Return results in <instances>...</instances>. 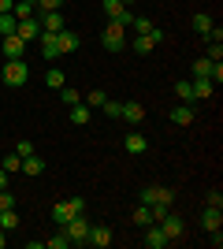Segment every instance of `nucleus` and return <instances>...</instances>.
I'll return each mask as SVG.
<instances>
[{"instance_id":"58836bf2","label":"nucleus","mask_w":223,"mask_h":249,"mask_svg":"<svg viewBox=\"0 0 223 249\" xmlns=\"http://www.w3.org/2000/svg\"><path fill=\"white\" fill-rule=\"evenodd\" d=\"M4 208H15V197H11V190H0V212Z\"/></svg>"},{"instance_id":"39448f33","label":"nucleus","mask_w":223,"mask_h":249,"mask_svg":"<svg viewBox=\"0 0 223 249\" xmlns=\"http://www.w3.org/2000/svg\"><path fill=\"white\" fill-rule=\"evenodd\" d=\"M0 49H4V60H22V56H26V41H22L19 34H4V37H0Z\"/></svg>"},{"instance_id":"412c9836","label":"nucleus","mask_w":223,"mask_h":249,"mask_svg":"<svg viewBox=\"0 0 223 249\" xmlns=\"http://www.w3.org/2000/svg\"><path fill=\"white\" fill-rule=\"evenodd\" d=\"M190 86H193V97H197V101L216 93V82H212V78H190Z\"/></svg>"},{"instance_id":"1a4fd4ad","label":"nucleus","mask_w":223,"mask_h":249,"mask_svg":"<svg viewBox=\"0 0 223 249\" xmlns=\"http://www.w3.org/2000/svg\"><path fill=\"white\" fill-rule=\"evenodd\" d=\"M160 41H164V30H153V34H138V37L130 41V49L138 52V56H149V52L156 49Z\"/></svg>"},{"instance_id":"7c9ffc66","label":"nucleus","mask_w":223,"mask_h":249,"mask_svg":"<svg viewBox=\"0 0 223 249\" xmlns=\"http://www.w3.org/2000/svg\"><path fill=\"white\" fill-rule=\"evenodd\" d=\"M212 63L216 60H208V56H205V60H193V78H208V74H212Z\"/></svg>"},{"instance_id":"7ed1b4c3","label":"nucleus","mask_w":223,"mask_h":249,"mask_svg":"<svg viewBox=\"0 0 223 249\" xmlns=\"http://www.w3.org/2000/svg\"><path fill=\"white\" fill-rule=\"evenodd\" d=\"M78 212H86V201H82V197H67V201H56V205H52V219L60 223V227H64V223H71Z\"/></svg>"},{"instance_id":"c03bdc74","label":"nucleus","mask_w":223,"mask_h":249,"mask_svg":"<svg viewBox=\"0 0 223 249\" xmlns=\"http://www.w3.org/2000/svg\"><path fill=\"white\" fill-rule=\"evenodd\" d=\"M8 246V231H0V249Z\"/></svg>"},{"instance_id":"49530a36","label":"nucleus","mask_w":223,"mask_h":249,"mask_svg":"<svg viewBox=\"0 0 223 249\" xmlns=\"http://www.w3.org/2000/svg\"><path fill=\"white\" fill-rule=\"evenodd\" d=\"M26 4H34V8H37V0H26Z\"/></svg>"},{"instance_id":"4be33fe9","label":"nucleus","mask_w":223,"mask_h":249,"mask_svg":"<svg viewBox=\"0 0 223 249\" xmlns=\"http://www.w3.org/2000/svg\"><path fill=\"white\" fill-rule=\"evenodd\" d=\"M45 86H49V89H64V86H67V74L60 71V67H49V71H45Z\"/></svg>"},{"instance_id":"79ce46f5","label":"nucleus","mask_w":223,"mask_h":249,"mask_svg":"<svg viewBox=\"0 0 223 249\" xmlns=\"http://www.w3.org/2000/svg\"><path fill=\"white\" fill-rule=\"evenodd\" d=\"M15 8V0H0V15H4V11H11Z\"/></svg>"},{"instance_id":"e433bc0d","label":"nucleus","mask_w":223,"mask_h":249,"mask_svg":"<svg viewBox=\"0 0 223 249\" xmlns=\"http://www.w3.org/2000/svg\"><path fill=\"white\" fill-rule=\"evenodd\" d=\"M208 60H223V41H208Z\"/></svg>"},{"instance_id":"bb28decb","label":"nucleus","mask_w":223,"mask_h":249,"mask_svg":"<svg viewBox=\"0 0 223 249\" xmlns=\"http://www.w3.org/2000/svg\"><path fill=\"white\" fill-rule=\"evenodd\" d=\"M104 101H108V93H104V89H89V93L82 97V104H86V108H93V112H97V108H101Z\"/></svg>"},{"instance_id":"dca6fc26","label":"nucleus","mask_w":223,"mask_h":249,"mask_svg":"<svg viewBox=\"0 0 223 249\" xmlns=\"http://www.w3.org/2000/svg\"><path fill=\"white\" fill-rule=\"evenodd\" d=\"M119 115H123L130 126H141V123H145V108H141L138 101H127L123 108H119Z\"/></svg>"},{"instance_id":"0eeeda50","label":"nucleus","mask_w":223,"mask_h":249,"mask_svg":"<svg viewBox=\"0 0 223 249\" xmlns=\"http://www.w3.org/2000/svg\"><path fill=\"white\" fill-rule=\"evenodd\" d=\"M171 201H175V194H171L168 186H145L141 190V205H171Z\"/></svg>"},{"instance_id":"f03ea898","label":"nucleus","mask_w":223,"mask_h":249,"mask_svg":"<svg viewBox=\"0 0 223 249\" xmlns=\"http://www.w3.org/2000/svg\"><path fill=\"white\" fill-rule=\"evenodd\" d=\"M101 45H104L108 52H123L127 49V26H119V22L108 19V26L101 30Z\"/></svg>"},{"instance_id":"c9c22d12","label":"nucleus","mask_w":223,"mask_h":249,"mask_svg":"<svg viewBox=\"0 0 223 249\" xmlns=\"http://www.w3.org/2000/svg\"><path fill=\"white\" fill-rule=\"evenodd\" d=\"M60 101H64L67 108H71V104H78V101H82V93H78V89H60Z\"/></svg>"},{"instance_id":"4468645a","label":"nucleus","mask_w":223,"mask_h":249,"mask_svg":"<svg viewBox=\"0 0 223 249\" xmlns=\"http://www.w3.org/2000/svg\"><path fill=\"white\" fill-rule=\"evenodd\" d=\"M168 119H171V123H175V126H190L193 123V119H197V112H193V104H175V108H171V115H168Z\"/></svg>"},{"instance_id":"f257e3e1","label":"nucleus","mask_w":223,"mask_h":249,"mask_svg":"<svg viewBox=\"0 0 223 249\" xmlns=\"http://www.w3.org/2000/svg\"><path fill=\"white\" fill-rule=\"evenodd\" d=\"M30 82V67H26V60H4V67H0V86H11V89H19V86Z\"/></svg>"},{"instance_id":"aec40b11","label":"nucleus","mask_w":223,"mask_h":249,"mask_svg":"<svg viewBox=\"0 0 223 249\" xmlns=\"http://www.w3.org/2000/svg\"><path fill=\"white\" fill-rule=\"evenodd\" d=\"M123 145H127V153H130V156H141V153L149 149V142H145V134H138V130H130Z\"/></svg>"},{"instance_id":"473e14b6","label":"nucleus","mask_w":223,"mask_h":249,"mask_svg":"<svg viewBox=\"0 0 223 249\" xmlns=\"http://www.w3.org/2000/svg\"><path fill=\"white\" fill-rule=\"evenodd\" d=\"M45 246H49V249H67V246H71V238H67V231L60 227V234H52V238L45 242Z\"/></svg>"},{"instance_id":"393cba45","label":"nucleus","mask_w":223,"mask_h":249,"mask_svg":"<svg viewBox=\"0 0 223 249\" xmlns=\"http://www.w3.org/2000/svg\"><path fill=\"white\" fill-rule=\"evenodd\" d=\"M19 227V212H15V208H4V212H0V231H15Z\"/></svg>"},{"instance_id":"72a5a7b5","label":"nucleus","mask_w":223,"mask_h":249,"mask_svg":"<svg viewBox=\"0 0 223 249\" xmlns=\"http://www.w3.org/2000/svg\"><path fill=\"white\" fill-rule=\"evenodd\" d=\"M11 15H15V19H30V15H34V4H26V0H15Z\"/></svg>"},{"instance_id":"37998d69","label":"nucleus","mask_w":223,"mask_h":249,"mask_svg":"<svg viewBox=\"0 0 223 249\" xmlns=\"http://www.w3.org/2000/svg\"><path fill=\"white\" fill-rule=\"evenodd\" d=\"M0 190H8V171L0 167Z\"/></svg>"},{"instance_id":"9d476101","label":"nucleus","mask_w":223,"mask_h":249,"mask_svg":"<svg viewBox=\"0 0 223 249\" xmlns=\"http://www.w3.org/2000/svg\"><path fill=\"white\" fill-rule=\"evenodd\" d=\"M37 22H41V30H45V34H60V30H67L64 11H37Z\"/></svg>"},{"instance_id":"423d86ee","label":"nucleus","mask_w":223,"mask_h":249,"mask_svg":"<svg viewBox=\"0 0 223 249\" xmlns=\"http://www.w3.org/2000/svg\"><path fill=\"white\" fill-rule=\"evenodd\" d=\"M86 246L108 249V246H112V227H104V223H89V231H86Z\"/></svg>"},{"instance_id":"cd10ccee","label":"nucleus","mask_w":223,"mask_h":249,"mask_svg":"<svg viewBox=\"0 0 223 249\" xmlns=\"http://www.w3.org/2000/svg\"><path fill=\"white\" fill-rule=\"evenodd\" d=\"M130 30H134V34H153V30H156V22H153V19H145V15H134Z\"/></svg>"},{"instance_id":"2f4dec72","label":"nucleus","mask_w":223,"mask_h":249,"mask_svg":"<svg viewBox=\"0 0 223 249\" xmlns=\"http://www.w3.org/2000/svg\"><path fill=\"white\" fill-rule=\"evenodd\" d=\"M15 26H19V19H15L11 11H4V15H0V37H4V34H15Z\"/></svg>"},{"instance_id":"a878e982","label":"nucleus","mask_w":223,"mask_h":249,"mask_svg":"<svg viewBox=\"0 0 223 249\" xmlns=\"http://www.w3.org/2000/svg\"><path fill=\"white\" fill-rule=\"evenodd\" d=\"M130 219H134L138 227H149V223H153V208H149V205H138L134 212H130Z\"/></svg>"},{"instance_id":"ea45409f","label":"nucleus","mask_w":223,"mask_h":249,"mask_svg":"<svg viewBox=\"0 0 223 249\" xmlns=\"http://www.w3.org/2000/svg\"><path fill=\"white\" fill-rule=\"evenodd\" d=\"M208 78H212V82H216V86H220V82H223V63H220V60H216V63H212V74H208Z\"/></svg>"},{"instance_id":"20e7f679","label":"nucleus","mask_w":223,"mask_h":249,"mask_svg":"<svg viewBox=\"0 0 223 249\" xmlns=\"http://www.w3.org/2000/svg\"><path fill=\"white\" fill-rule=\"evenodd\" d=\"M104 15L112 22H119V26H127V30H130V22H134V11L127 4H119V0H104Z\"/></svg>"},{"instance_id":"c85d7f7f","label":"nucleus","mask_w":223,"mask_h":249,"mask_svg":"<svg viewBox=\"0 0 223 249\" xmlns=\"http://www.w3.org/2000/svg\"><path fill=\"white\" fill-rule=\"evenodd\" d=\"M0 167H4V171H8V175H15V171H22V156L15 153V149H11V153L4 156V164H0Z\"/></svg>"},{"instance_id":"2eb2a0df","label":"nucleus","mask_w":223,"mask_h":249,"mask_svg":"<svg viewBox=\"0 0 223 249\" xmlns=\"http://www.w3.org/2000/svg\"><path fill=\"white\" fill-rule=\"evenodd\" d=\"M141 242H145V249H164V246H171L168 234L160 231V223H149V227H145V238H141Z\"/></svg>"},{"instance_id":"6ab92c4d","label":"nucleus","mask_w":223,"mask_h":249,"mask_svg":"<svg viewBox=\"0 0 223 249\" xmlns=\"http://www.w3.org/2000/svg\"><path fill=\"white\" fill-rule=\"evenodd\" d=\"M37 45H41V56H45V60H60V45H56V34H45V30H41Z\"/></svg>"},{"instance_id":"b1692460","label":"nucleus","mask_w":223,"mask_h":249,"mask_svg":"<svg viewBox=\"0 0 223 249\" xmlns=\"http://www.w3.org/2000/svg\"><path fill=\"white\" fill-rule=\"evenodd\" d=\"M216 22H212V15H205V11H197V15H193V30L201 34V37H208V30H212Z\"/></svg>"},{"instance_id":"f8f14e48","label":"nucleus","mask_w":223,"mask_h":249,"mask_svg":"<svg viewBox=\"0 0 223 249\" xmlns=\"http://www.w3.org/2000/svg\"><path fill=\"white\" fill-rule=\"evenodd\" d=\"M15 34H19V37H22L26 45H30V41H37V37H41V22H37V15H30V19H19Z\"/></svg>"},{"instance_id":"a18cd8bd","label":"nucleus","mask_w":223,"mask_h":249,"mask_svg":"<svg viewBox=\"0 0 223 249\" xmlns=\"http://www.w3.org/2000/svg\"><path fill=\"white\" fill-rule=\"evenodd\" d=\"M119 4H127V8H130V4H134V0H119Z\"/></svg>"},{"instance_id":"4c0bfd02","label":"nucleus","mask_w":223,"mask_h":249,"mask_svg":"<svg viewBox=\"0 0 223 249\" xmlns=\"http://www.w3.org/2000/svg\"><path fill=\"white\" fill-rule=\"evenodd\" d=\"M64 0H37V11H60Z\"/></svg>"},{"instance_id":"f704fd0d","label":"nucleus","mask_w":223,"mask_h":249,"mask_svg":"<svg viewBox=\"0 0 223 249\" xmlns=\"http://www.w3.org/2000/svg\"><path fill=\"white\" fill-rule=\"evenodd\" d=\"M15 153H19L22 160H26V156H34L37 149H34V142H30V138H22V142H15Z\"/></svg>"},{"instance_id":"a19ab883","label":"nucleus","mask_w":223,"mask_h":249,"mask_svg":"<svg viewBox=\"0 0 223 249\" xmlns=\"http://www.w3.org/2000/svg\"><path fill=\"white\" fill-rule=\"evenodd\" d=\"M208 205H216V208H223V194H220V190H208Z\"/></svg>"},{"instance_id":"9b49d317","label":"nucleus","mask_w":223,"mask_h":249,"mask_svg":"<svg viewBox=\"0 0 223 249\" xmlns=\"http://www.w3.org/2000/svg\"><path fill=\"white\" fill-rule=\"evenodd\" d=\"M160 231L168 234V242H179L182 234H186V223H182V216H175V212H168V216L160 219Z\"/></svg>"},{"instance_id":"5701e85b","label":"nucleus","mask_w":223,"mask_h":249,"mask_svg":"<svg viewBox=\"0 0 223 249\" xmlns=\"http://www.w3.org/2000/svg\"><path fill=\"white\" fill-rule=\"evenodd\" d=\"M175 97H179L182 104H193V101H197V97H193V86L186 82V78H179V82H175Z\"/></svg>"},{"instance_id":"c756f323","label":"nucleus","mask_w":223,"mask_h":249,"mask_svg":"<svg viewBox=\"0 0 223 249\" xmlns=\"http://www.w3.org/2000/svg\"><path fill=\"white\" fill-rule=\"evenodd\" d=\"M22 171H26V175H41L45 160H41V156H26V160H22Z\"/></svg>"},{"instance_id":"a211bd4d","label":"nucleus","mask_w":223,"mask_h":249,"mask_svg":"<svg viewBox=\"0 0 223 249\" xmlns=\"http://www.w3.org/2000/svg\"><path fill=\"white\" fill-rule=\"evenodd\" d=\"M67 119H71L74 126H86L89 119H93V108H86V104L78 101V104H71V108H67Z\"/></svg>"},{"instance_id":"ddd939ff","label":"nucleus","mask_w":223,"mask_h":249,"mask_svg":"<svg viewBox=\"0 0 223 249\" xmlns=\"http://www.w3.org/2000/svg\"><path fill=\"white\" fill-rule=\"evenodd\" d=\"M56 45H60V56H71V52L82 49V37H78L74 30H60L56 34Z\"/></svg>"},{"instance_id":"6e6552de","label":"nucleus","mask_w":223,"mask_h":249,"mask_svg":"<svg viewBox=\"0 0 223 249\" xmlns=\"http://www.w3.org/2000/svg\"><path fill=\"white\" fill-rule=\"evenodd\" d=\"M64 231H67V238H71V246H86V231H89V219L78 212L71 223H64Z\"/></svg>"},{"instance_id":"f3484780","label":"nucleus","mask_w":223,"mask_h":249,"mask_svg":"<svg viewBox=\"0 0 223 249\" xmlns=\"http://www.w3.org/2000/svg\"><path fill=\"white\" fill-rule=\"evenodd\" d=\"M201 227H205V231H220V227H223V208L208 205V208L201 212Z\"/></svg>"}]
</instances>
